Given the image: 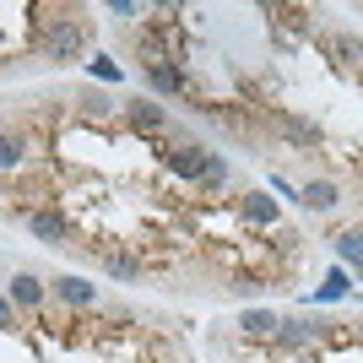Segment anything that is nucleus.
Listing matches in <instances>:
<instances>
[{
  "instance_id": "obj_1",
  "label": "nucleus",
  "mask_w": 363,
  "mask_h": 363,
  "mask_svg": "<svg viewBox=\"0 0 363 363\" xmlns=\"http://www.w3.org/2000/svg\"><path fill=\"white\" fill-rule=\"evenodd\" d=\"M92 44V22H49V33L38 38L44 65H76Z\"/></svg>"
},
{
  "instance_id": "obj_2",
  "label": "nucleus",
  "mask_w": 363,
  "mask_h": 363,
  "mask_svg": "<svg viewBox=\"0 0 363 363\" xmlns=\"http://www.w3.org/2000/svg\"><path fill=\"white\" fill-rule=\"evenodd\" d=\"M217 152L206 147V141H196V136H184V141H168V152H163V168L174 174V179H184V184H196L201 174H206V163H212Z\"/></svg>"
},
{
  "instance_id": "obj_3",
  "label": "nucleus",
  "mask_w": 363,
  "mask_h": 363,
  "mask_svg": "<svg viewBox=\"0 0 363 363\" xmlns=\"http://www.w3.org/2000/svg\"><path fill=\"white\" fill-rule=\"evenodd\" d=\"M125 125L136 130V136H168L174 130V120H168V108L157 104V98H147V92H136V98H125Z\"/></svg>"
},
{
  "instance_id": "obj_4",
  "label": "nucleus",
  "mask_w": 363,
  "mask_h": 363,
  "mask_svg": "<svg viewBox=\"0 0 363 363\" xmlns=\"http://www.w3.org/2000/svg\"><path fill=\"white\" fill-rule=\"evenodd\" d=\"M147 92H152V98H184V92H190V76H184V65H179V60H157V65H147Z\"/></svg>"
},
{
  "instance_id": "obj_5",
  "label": "nucleus",
  "mask_w": 363,
  "mask_h": 363,
  "mask_svg": "<svg viewBox=\"0 0 363 363\" xmlns=\"http://www.w3.org/2000/svg\"><path fill=\"white\" fill-rule=\"evenodd\" d=\"M6 298L16 303V315H38V309H44V298H49V282H38L33 272H16L11 288H6Z\"/></svg>"
},
{
  "instance_id": "obj_6",
  "label": "nucleus",
  "mask_w": 363,
  "mask_h": 363,
  "mask_svg": "<svg viewBox=\"0 0 363 363\" xmlns=\"http://www.w3.org/2000/svg\"><path fill=\"white\" fill-rule=\"evenodd\" d=\"M315 342H325V320L282 315V331H277V347H315Z\"/></svg>"
},
{
  "instance_id": "obj_7",
  "label": "nucleus",
  "mask_w": 363,
  "mask_h": 363,
  "mask_svg": "<svg viewBox=\"0 0 363 363\" xmlns=\"http://www.w3.org/2000/svg\"><path fill=\"white\" fill-rule=\"evenodd\" d=\"M98 255V266H104L108 282H147V260L125 255V250H92Z\"/></svg>"
},
{
  "instance_id": "obj_8",
  "label": "nucleus",
  "mask_w": 363,
  "mask_h": 363,
  "mask_svg": "<svg viewBox=\"0 0 363 363\" xmlns=\"http://www.w3.org/2000/svg\"><path fill=\"white\" fill-rule=\"evenodd\" d=\"M49 298L65 303V309H92V303H98V288H92L87 277H55V282H49Z\"/></svg>"
},
{
  "instance_id": "obj_9",
  "label": "nucleus",
  "mask_w": 363,
  "mask_h": 363,
  "mask_svg": "<svg viewBox=\"0 0 363 363\" xmlns=\"http://www.w3.org/2000/svg\"><path fill=\"white\" fill-rule=\"evenodd\" d=\"M28 233L38 244H65L71 239V223H65V212H55V206H38V212H28Z\"/></svg>"
},
{
  "instance_id": "obj_10",
  "label": "nucleus",
  "mask_w": 363,
  "mask_h": 363,
  "mask_svg": "<svg viewBox=\"0 0 363 363\" xmlns=\"http://www.w3.org/2000/svg\"><path fill=\"white\" fill-rule=\"evenodd\" d=\"M298 206L303 212H336V206H342V184L336 179H309L298 190Z\"/></svg>"
},
{
  "instance_id": "obj_11",
  "label": "nucleus",
  "mask_w": 363,
  "mask_h": 363,
  "mask_svg": "<svg viewBox=\"0 0 363 363\" xmlns=\"http://www.w3.org/2000/svg\"><path fill=\"white\" fill-rule=\"evenodd\" d=\"M233 325H239L244 336H272V342H277V331H282V315H272V309H244Z\"/></svg>"
},
{
  "instance_id": "obj_12",
  "label": "nucleus",
  "mask_w": 363,
  "mask_h": 363,
  "mask_svg": "<svg viewBox=\"0 0 363 363\" xmlns=\"http://www.w3.org/2000/svg\"><path fill=\"white\" fill-rule=\"evenodd\" d=\"M228 184H233V168H228V157H223V152H217L212 163H206V174H201V179H196V190H201V196H223Z\"/></svg>"
},
{
  "instance_id": "obj_13",
  "label": "nucleus",
  "mask_w": 363,
  "mask_h": 363,
  "mask_svg": "<svg viewBox=\"0 0 363 363\" xmlns=\"http://www.w3.org/2000/svg\"><path fill=\"white\" fill-rule=\"evenodd\" d=\"M239 212L250 217L255 228H277V206L260 196V190H244V196H239Z\"/></svg>"
},
{
  "instance_id": "obj_14",
  "label": "nucleus",
  "mask_w": 363,
  "mask_h": 363,
  "mask_svg": "<svg viewBox=\"0 0 363 363\" xmlns=\"http://www.w3.org/2000/svg\"><path fill=\"white\" fill-rule=\"evenodd\" d=\"M320 44L331 49V55H336L342 65H358V60H363V38H358V33H325Z\"/></svg>"
},
{
  "instance_id": "obj_15",
  "label": "nucleus",
  "mask_w": 363,
  "mask_h": 363,
  "mask_svg": "<svg viewBox=\"0 0 363 363\" xmlns=\"http://www.w3.org/2000/svg\"><path fill=\"white\" fill-rule=\"evenodd\" d=\"M22 163H28V141L16 130H0V174H16Z\"/></svg>"
},
{
  "instance_id": "obj_16",
  "label": "nucleus",
  "mask_w": 363,
  "mask_h": 363,
  "mask_svg": "<svg viewBox=\"0 0 363 363\" xmlns=\"http://www.w3.org/2000/svg\"><path fill=\"white\" fill-rule=\"evenodd\" d=\"M277 125L288 130L298 147H320V125H309V120H298V114H277Z\"/></svg>"
},
{
  "instance_id": "obj_17",
  "label": "nucleus",
  "mask_w": 363,
  "mask_h": 363,
  "mask_svg": "<svg viewBox=\"0 0 363 363\" xmlns=\"http://www.w3.org/2000/svg\"><path fill=\"white\" fill-rule=\"evenodd\" d=\"M342 260H352V266H363V228H352V233H342Z\"/></svg>"
},
{
  "instance_id": "obj_18",
  "label": "nucleus",
  "mask_w": 363,
  "mask_h": 363,
  "mask_svg": "<svg viewBox=\"0 0 363 363\" xmlns=\"http://www.w3.org/2000/svg\"><path fill=\"white\" fill-rule=\"evenodd\" d=\"M87 71L98 76V82H120V65L108 60V55H92V60H87Z\"/></svg>"
},
{
  "instance_id": "obj_19",
  "label": "nucleus",
  "mask_w": 363,
  "mask_h": 363,
  "mask_svg": "<svg viewBox=\"0 0 363 363\" xmlns=\"http://www.w3.org/2000/svg\"><path fill=\"white\" fill-rule=\"evenodd\" d=\"M11 325H16V303L0 298V331H11Z\"/></svg>"
},
{
  "instance_id": "obj_20",
  "label": "nucleus",
  "mask_w": 363,
  "mask_h": 363,
  "mask_svg": "<svg viewBox=\"0 0 363 363\" xmlns=\"http://www.w3.org/2000/svg\"><path fill=\"white\" fill-rule=\"evenodd\" d=\"M358 342H363V320H358Z\"/></svg>"
},
{
  "instance_id": "obj_21",
  "label": "nucleus",
  "mask_w": 363,
  "mask_h": 363,
  "mask_svg": "<svg viewBox=\"0 0 363 363\" xmlns=\"http://www.w3.org/2000/svg\"><path fill=\"white\" fill-rule=\"evenodd\" d=\"M358 277H363V266H358Z\"/></svg>"
}]
</instances>
